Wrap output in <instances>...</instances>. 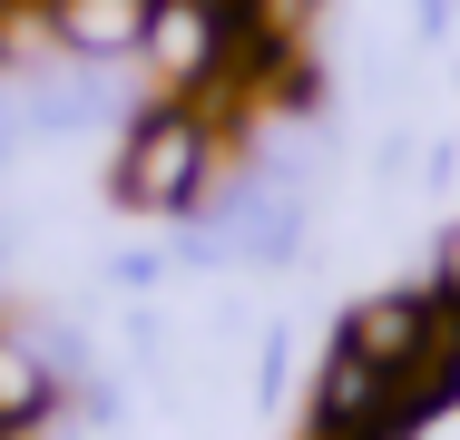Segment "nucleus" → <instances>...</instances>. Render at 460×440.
<instances>
[{
  "label": "nucleus",
  "mask_w": 460,
  "mask_h": 440,
  "mask_svg": "<svg viewBox=\"0 0 460 440\" xmlns=\"http://www.w3.org/2000/svg\"><path fill=\"white\" fill-rule=\"evenodd\" d=\"M216 157H226V128H216L196 98H157L147 118H128L118 167H108V196H118L128 216H186V206H206Z\"/></svg>",
  "instance_id": "f257e3e1"
},
{
  "label": "nucleus",
  "mask_w": 460,
  "mask_h": 440,
  "mask_svg": "<svg viewBox=\"0 0 460 440\" xmlns=\"http://www.w3.org/2000/svg\"><path fill=\"white\" fill-rule=\"evenodd\" d=\"M0 440H69V431H59V421L40 411V421H0Z\"/></svg>",
  "instance_id": "423d86ee"
},
{
  "label": "nucleus",
  "mask_w": 460,
  "mask_h": 440,
  "mask_svg": "<svg viewBox=\"0 0 460 440\" xmlns=\"http://www.w3.org/2000/svg\"><path fill=\"white\" fill-rule=\"evenodd\" d=\"M40 411H59V362L49 343L0 323V421H40Z\"/></svg>",
  "instance_id": "39448f33"
},
{
  "label": "nucleus",
  "mask_w": 460,
  "mask_h": 440,
  "mask_svg": "<svg viewBox=\"0 0 460 440\" xmlns=\"http://www.w3.org/2000/svg\"><path fill=\"white\" fill-rule=\"evenodd\" d=\"M235 49H245V10H235V0H157L137 59H147V79L167 88V98H196Z\"/></svg>",
  "instance_id": "f03ea898"
},
{
  "label": "nucleus",
  "mask_w": 460,
  "mask_h": 440,
  "mask_svg": "<svg viewBox=\"0 0 460 440\" xmlns=\"http://www.w3.org/2000/svg\"><path fill=\"white\" fill-rule=\"evenodd\" d=\"M460 333V313L431 294V284H392V294H363L353 313H343V343L382 362V372H411V362H431V352Z\"/></svg>",
  "instance_id": "7ed1b4c3"
},
{
  "label": "nucleus",
  "mask_w": 460,
  "mask_h": 440,
  "mask_svg": "<svg viewBox=\"0 0 460 440\" xmlns=\"http://www.w3.org/2000/svg\"><path fill=\"white\" fill-rule=\"evenodd\" d=\"M49 20H59V49L79 69H108V59H137L147 49L157 0H49Z\"/></svg>",
  "instance_id": "20e7f679"
}]
</instances>
